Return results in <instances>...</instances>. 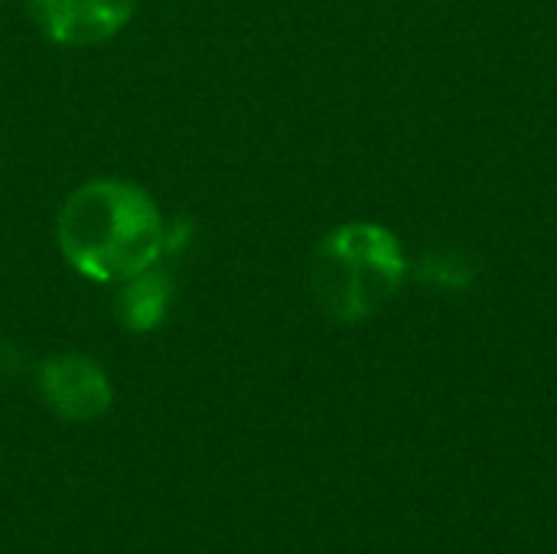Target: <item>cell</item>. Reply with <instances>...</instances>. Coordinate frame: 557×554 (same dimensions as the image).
<instances>
[{
  "label": "cell",
  "instance_id": "2",
  "mask_svg": "<svg viewBox=\"0 0 557 554\" xmlns=\"http://www.w3.org/2000/svg\"><path fill=\"white\" fill-rule=\"evenodd\" d=\"M405 271L408 261L392 229L346 222L317 245L310 291L330 320L362 323L398 294Z\"/></svg>",
  "mask_w": 557,
  "mask_h": 554
},
{
  "label": "cell",
  "instance_id": "7",
  "mask_svg": "<svg viewBox=\"0 0 557 554\" xmlns=\"http://www.w3.org/2000/svg\"><path fill=\"white\" fill-rule=\"evenodd\" d=\"M193 242V222L189 219H173L163 229V258H176L180 251H186Z\"/></svg>",
  "mask_w": 557,
  "mask_h": 554
},
{
  "label": "cell",
  "instance_id": "8",
  "mask_svg": "<svg viewBox=\"0 0 557 554\" xmlns=\"http://www.w3.org/2000/svg\"><path fill=\"white\" fill-rule=\"evenodd\" d=\"M20 362H23L20 349H16L13 343L0 340V376H13V372L20 369Z\"/></svg>",
  "mask_w": 557,
  "mask_h": 554
},
{
  "label": "cell",
  "instance_id": "3",
  "mask_svg": "<svg viewBox=\"0 0 557 554\" xmlns=\"http://www.w3.org/2000/svg\"><path fill=\"white\" fill-rule=\"evenodd\" d=\"M39 392L65 421H95L111 408V382L88 356L62 353L39 366Z\"/></svg>",
  "mask_w": 557,
  "mask_h": 554
},
{
  "label": "cell",
  "instance_id": "6",
  "mask_svg": "<svg viewBox=\"0 0 557 554\" xmlns=\"http://www.w3.org/2000/svg\"><path fill=\"white\" fill-rule=\"evenodd\" d=\"M476 268L473 264H460L457 251H437L424 261L421 278L431 284H444V287H467L473 281Z\"/></svg>",
  "mask_w": 557,
  "mask_h": 554
},
{
  "label": "cell",
  "instance_id": "1",
  "mask_svg": "<svg viewBox=\"0 0 557 554\" xmlns=\"http://www.w3.org/2000/svg\"><path fill=\"white\" fill-rule=\"evenodd\" d=\"M163 229L157 202L134 183L91 180L59 209L55 238L65 261L98 284H121L163 261Z\"/></svg>",
  "mask_w": 557,
  "mask_h": 554
},
{
  "label": "cell",
  "instance_id": "4",
  "mask_svg": "<svg viewBox=\"0 0 557 554\" xmlns=\"http://www.w3.org/2000/svg\"><path fill=\"white\" fill-rule=\"evenodd\" d=\"M36 26L59 46L111 39L134 13V0H29Z\"/></svg>",
  "mask_w": 557,
  "mask_h": 554
},
{
  "label": "cell",
  "instance_id": "5",
  "mask_svg": "<svg viewBox=\"0 0 557 554\" xmlns=\"http://www.w3.org/2000/svg\"><path fill=\"white\" fill-rule=\"evenodd\" d=\"M173 297H176V281L157 261L137 274H131L127 281H121V291L114 297L117 323L127 333H150L166 320Z\"/></svg>",
  "mask_w": 557,
  "mask_h": 554
}]
</instances>
